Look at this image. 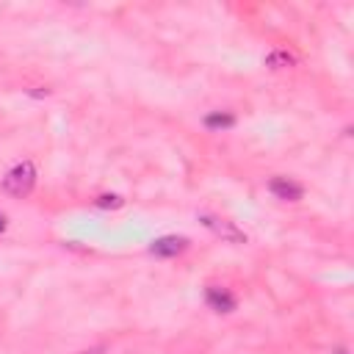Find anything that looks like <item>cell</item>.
Instances as JSON below:
<instances>
[{"mask_svg": "<svg viewBox=\"0 0 354 354\" xmlns=\"http://www.w3.org/2000/svg\"><path fill=\"white\" fill-rule=\"evenodd\" d=\"M33 185H36V166H33L30 160H19V163L11 166V169L6 171V177H3V191H6L8 196H17V199L28 196V194L33 191Z\"/></svg>", "mask_w": 354, "mask_h": 354, "instance_id": "6da1fadb", "label": "cell"}, {"mask_svg": "<svg viewBox=\"0 0 354 354\" xmlns=\"http://www.w3.org/2000/svg\"><path fill=\"white\" fill-rule=\"evenodd\" d=\"M185 249H188V238H185V235H160V238H155L152 246H149V252H152L155 257H177V254H183Z\"/></svg>", "mask_w": 354, "mask_h": 354, "instance_id": "7a4b0ae2", "label": "cell"}, {"mask_svg": "<svg viewBox=\"0 0 354 354\" xmlns=\"http://www.w3.org/2000/svg\"><path fill=\"white\" fill-rule=\"evenodd\" d=\"M268 191H271L277 199H285V202H296V199H301V194H304V188H301L299 183H293L290 177H274V180L268 183Z\"/></svg>", "mask_w": 354, "mask_h": 354, "instance_id": "3957f363", "label": "cell"}, {"mask_svg": "<svg viewBox=\"0 0 354 354\" xmlns=\"http://www.w3.org/2000/svg\"><path fill=\"white\" fill-rule=\"evenodd\" d=\"M202 224L207 227V230H213L218 238H224V241H235V243H243L246 241V235L235 227V224H230V221H224V218H213V216H202Z\"/></svg>", "mask_w": 354, "mask_h": 354, "instance_id": "277c9868", "label": "cell"}, {"mask_svg": "<svg viewBox=\"0 0 354 354\" xmlns=\"http://www.w3.org/2000/svg\"><path fill=\"white\" fill-rule=\"evenodd\" d=\"M207 304L216 310V313H232L235 310V296L227 290V288H218V285H210L207 293H205Z\"/></svg>", "mask_w": 354, "mask_h": 354, "instance_id": "5b68a950", "label": "cell"}, {"mask_svg": "<svg viewBox=\"0 0 354 354\" xmlns=\"http://www.w3.org/2000/svg\"><path fill=\"white\" fill-rule=\"evenodd\" d=\"M205 124H207L210 130L232 127V124H235V116H232V113H227V111H213V113H207V116H205Z\"/></svg>", "mask_w": 354, "mask_h": 354, "instance_id": "8992f818", "label": "cell"}, {"mask_svg": "<svg viewBox=\"0 0 354 354\" xmlns=\"http://www.w3.org/2000/svg\"><path fill=\"white\" fill-rule=\"evenodd\" d=\"M266 64H268L271 69H285V66L293 64V55H288L285 50H274V53L266 58Z\"/></svg>", "mask_w": 354, "mask_h": 354, "instance_id": "52a82bcc", "label": "cell"}, {"mask_svg": "<svg viewBox=\"0 0 354 354\" xmlns=\"http://www.w3.org/2000/svg\"><path fill=\"white\" fill-rule=\"evenodd\" d=\"M119 205H122V199L116 194H102L97 199V207H119Z\"/></svg>", "mask_w": 354, "mask_h": 354, "instance_id": "ba28073f", "label": "cell"}, {"mask_svg": "<svg viewBox=\"0 0 354 354\" xmlns=\"http://www.w3.org/2000/svg\"><path fill=\"white\" fill-rule=\"evenodd\" d=\"M3 230H6V216L0 213V232H3Z\"/></svg>", "mask_w": 354, "mask_h": 354, "instance_id": "9c48e42d", "label": "cell"}]
</instances>
